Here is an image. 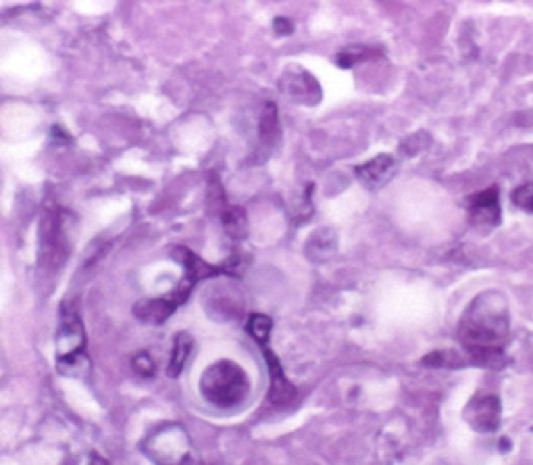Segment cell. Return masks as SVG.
<instances>
[{
  "label": "cell",
  "instance_id": "obj_7",
  "mask_svg": "<svg viewBox=\"0 0 533 465\" xmlns=\"http://www.w3.org/2000/svg\"><path fill=\"white\" fill-rule=\"evenodd\" d=\"M469 213L473 223L482 228H494L500 223V200H498V190L490 188L479 194H473L469 200Z\"/></svg>",
  "mask_w": 533,
  "mask_h": 465
},
{
  "label": "cell",
  "instance_id": "obj_13",
  "mask_svg": "<svg viewBox=\"0 0 533 465\" xmlns=\"http://www.w3.org/2000/svg\"><path fill=\"white\" fill-rule=\"evenodd\" d=\"M259 134H261V140L269 146L277 142V138H279V117H277L275 102L265 104L261 121H259Z\"/></svg>",
  "mask_w": 533,
  "mask_h": 465
},
{
  "label": "cell",
  "instance_id": "obj_9",
  "mask_svg": "<svg viewBox=\"0 0 533 465\" xmlns=\"http://www.w3.org/2000/svg\"><path fill=\"white\" fill-rule=\"evenodd\" d=\"M175 309H177V305L171 301L169 294H165V297H158V299H148L144 303H138L133 307V313L140 322L156 326V324H165Z\"/></svg>",
  "mask_w": 533,
  "mask_h": 465
},
{
  "label": "cell",
  "instance_id": "obj_11",
  "mask_svg": "<svg viewBox=\"0 0 533 465\" xmlns=\"http://www.w3.org/2000/svg\"><path fill=\"white\" fill-rule=\"evenodd\" d=\"M192 351H194V338L188 332H179L177 338L173 340V351H171V359H169V368H167L169 378H177L181 374Z\"/></svg>",
  "mask_w": 533,
  "mask_h": 465
},
{
  "label": "cell",
  "instance_id": "obj_1",
  "mask_svg": "<svg viewBox=\"0 0 533 465\" xmlns=\"http://www.w3.org/2000/svg\"><path fill=\"white\" fill-rule=\"evenodd\" d=\"M509 336V307L505 294L486 292L479 294L465 311L461 324L463 345L477 357L490 359L502 351Z\"/></svg>",
  "mask_w": 533,
  "mask_h": 465
},
{
  "label": "cell",
  "instance_id": "obj_14",
  "mask_svg": "<svg viewBox=\"0 0 533 465\" xmlns=\"http://www.w3.org/2000/svg\"><path fill=\"white\" fill-rule=\"evenodd\" d=\"M221 221H223V228L225 232L236 238V240H242L246 238L248 234V219H246V213L244 209L240 207H229L221 213Z\"/></svg>",
  "mask_w": 533,
  "mask_h": 465
},
{
  "label": "cell",
  "instance_id": "obj_17",
  "mask_svg": "<svg viewBox=\"0 0 533 465\" xmlns=\"http://www.w3.org/2000/svg\"><path fill=\"white\" fill-rule=\"evenodd\" d=\"M131 365H133L136 374H140L142 378L154 376V370H156V368H154V361H152V357H150L148 353H138V355L133 357Z\"/></svg>",
  "mask_w": 533,
  "mask_h": 465
},
{
  "label": "cell",
  "instance_id": "obj_18",
  "mask_svg": "<svg viewBox=\"0 0 533 465\" xmlns=\"http://www.w3.org/2000/svg\"><path fill=\"white\" fill-rule=\"evenodd\" d=\"M273 27H275V31H277L279 36H288V33H292V29H294L292 21H290V19H286V17L275 19V21H273Z\"/></svg>",
  "mask_w": 533,
  "mask_h": 465
},
{
  "label": "cell",
  "instance_id": "obj_16",
  "mask_svg": "<svg viewBox=\"0 0 533 465\" xmlns=\"http://www.w3.org/2000/svg\"><path fill=\"white\" fill-rule=\"evenodd\" d=\"M513 205L521 211L533 213V184H523L513 190Z\"/></svg>",
  "mask_w": 533,
  "mask_h": 465
},
{
  "label": "cell",
  "instance_id": "obj_15",
  "mask_svg": "<svg viewBox=\"0 0 533 465\" xmlns=\"http://www.w3.org/2000/svg\"><path fill=\"white\" fill-rule=\"evenodd\" d=\"M271 328H273L271 317H267V315H263V313H254V315H250V320H248V332H250V336H252L261 347H267L269 336H271Z\"/></svg>",
  "mask_w": 533,
  "mask_h": 465
},
{
  "label": "cell",
  "instance_id": "obj_2",
  "mask_svg": "<svg viewBox=\"0 0 533 465\" xmlns=\"http://www.w3.org/2000/svg\"><path fill=\"white\" fill-rule=\"evenodd\" d=\"M200 393L208 403L221 409H231L246 401L250 393V380L236 361L221 359L202 372Z\"/></svg>",
  "mask_w": 533,
  "mask_h": 465
},
{
  "label": "cell",
  "instance_id": "obj_6",
  "mask_svg": "<svg viewBox=\"0 0 533 465\" xmlns=\"http://www.w3.org/2000/svg\"><path fill=\"white\" fill-rule=\"evenodd\" d=\"M263 353H265V359H267V368H269V401L275 405V407H288L294 403L296 399V386L286 378L284 374V368L277 359V355L269 349V347H263Z\"/></svg>",
  "mask_w": 533,
  "mask_h": 465
},
{
  "label": "cell",
  "instance_id": "obj_3",
  "mask_svg": "<svg viewBox=\"0 0 533 465\" xmlns=\"http://www.w3.org/2000/svg\"><path fill=\"white\" fill-rule=\"evenodd\" d=\"M85 332L75 309L63 307L60 330L56 336V368L67 376H83L90 370L85 357Z\"/></svg>",
  "mask_w": 533,
  "mask_h": 465
},
{
  "label": "cell",
  "instance_id": "obj_4",
  "mask_svg": "<svg viewBox=\"0 0 533 465\" xmlns=\"http://www.w3.org/2000/svg\"><path fill=\"white\" fill-rule=\"evenodd\" d=\"M69 255V240L58 211H46L40 221V265L56 271Z\"/></svg>",
  "mask_w": 533,
  "mask_h": 465
},
{
  "label": "cell",
  "instance_id": "obj_8",
  "mask_svg": "<svg viewBox=\"0 0 533 465\" xmlns=\"http://www.w3.org/2000/svg\"><path fill=\"white\" fill-rule=\"evenodd\" d=\"M396 169H398V165H396V159L392 155H379V157L359 165L356 167V175H359V180L365 186L382 188V186H386L394 178Z\"/></svg>",
  "mask_w": 533,
  "mask_h": 465
},
{
  "label": "cell",
  "instance_id": "obj_5",
  "mask_svg": "<svg viewBox=\"0 0 533 465\" xmlns=\"http://www.w3.org/2000/svg\"><path fill=\"white\" fill-rule=\"evenodd\" d=\"M465 420L477 432L492 434L500 426V399L490 393H482L465 407Z\"/></svg>",
  "mask_w": 533,
  "mask_h": 465
},
{
  "label": "cell",
  "instance_id": "obj_10",
  "mask_svg": "<svg viewBox=\"0 0 533 465\" xmlns=\"http://www.w3.org/2000/svg\"><path fill=\"white\" fill-rule=\"evenodd\" d=\"M290 73H292V79L286 81V84H288L290 96H292L294 100H300V102H311V104H313V102H319L321 90H319L317 79H315L311 73L302 71V69H294V71H290Z\"/></svg>",
  "mask_w": 533,
  "mask_h": 465
},
{
  "label": "cell",
  "instance_id": "obj_12",
  "mask_svg": "<svg viewBox=\"0 0 533 465\" xmlns=\"http://www.w3.org/2000/svg\"><path fill=\"white\" fill-rule=\"evenodd\" d=\"M336 253V234L331 230H317L306 242V255L313 261L329 259Z\"/></svg>",
  "mask_w": 533,
  "mask_h": 465
}]
</instances>
